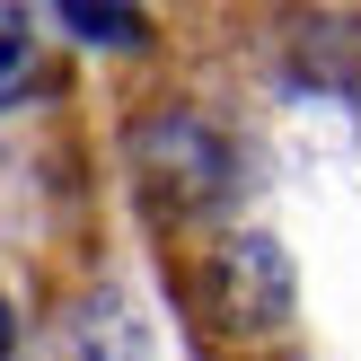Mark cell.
Returning <instances> with one entry per match:
<instances>
[{"mask_svg":"<svg viewBox=\"0 0 361 361\" xmlns=\"http://www.w3.org/2000/svg\"><path fill=\"white\" fill-rule=\"evenodd\" d=\"M203 309L221 335H264L291 309V264L274 238H221L203 256Z\"/></svg>","mask_w":361,"mask_h":361,"instance_id":"obj_1","label":"cell"},{"mask_svg":"<svg viewBox=\"0 0 361 361\" xmlns=\"http://www.w3.org/2000/svg\"><path fill=\"white\" fill-rule=\"evenodd\" d=\"M9 344H18V326H9V300H0V361H9Z\"/></svg>","mask_w":361,"mask_h":361,"instance_id":"obj_5","label":"cell"},{"mask_svg":"<svg viewBox=\"0 0 361 361\" xmlns=\"http://www.w3.org/2000/svg\"><path fill=\"white\" fill-rule=\"evenodd\" d=\"M62 27L88 35V44H141V35H150L133 9H62Z\"/></svg>","mask_w":361,"mask_h":361,"instance_id":"obj_4","label":"cell"},{"mask_svg":"<svg viewBox=\"0 0 361 361\" xmlns=\"http://www.w3.org/2000/svg\"><path fill=\"white\" fill-rule=\"evenodd\" d=\"M35 71H44V53H35V18L27 9H0V106L27 97Z\"/></svg>","mask_w":361,"mask_h":361,"instance_id":"obj_3","label":"cell"},{"mask_svg":"<svg viewBox=\"0 0 361 361\" xmlns=\"http://www.w3.org/2000/svg\"><path fill=\"white\" fill-rule=\"evenodd\" d=\"M141 176H150L159 203L194 212V203L221 194V141H212L203 123H185V115H159L150 133H141Z\"/></svg>","mask_w":361,"mask_h":361,"instance_id":"obj_2","label":"cell"}]
</instances>
